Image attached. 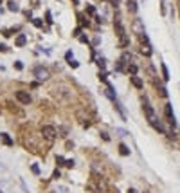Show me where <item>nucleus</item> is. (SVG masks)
<instances>
[{
	"label": "nucleus",
	"mask_w": 180,
	"mask_h": 193,
	"mask_svg": "<svg viewBox=\"0 0 180 193\" xmlns=\"http://www.w3.org/2000/svg\"><path fill=\"white\" fill-rule=\"evenodd\" d=\"M142 112H144V118L148 119V123L157 130V132H160V134H170V132L166 130V127H164V123H162L159 119V116L155 114V110H153V107H151V103L148 101L146 96H142Z\"/></svg>",
	"instance_id": "obj_1"
},
{
	"label": "nucleus",
	"mask_w": 180,
	"mask_h": 193,
	"mask_svg": "<svg viewBox=\"0 0 180 193\" xmlns=\"http://www.w3.org/2000/svg\"><path fill=\"white\" fill-rule=\"evenodd\" d=\"M114 29H115V34H117V38H119V47L121 49H126L128 45H130V38H128L126 29L123 25V20H121V15L119 13H115V18H114Z\"/></svg>",
	"instance_id": "obj_2"
},
{
	"label": "nucleus",
	"mask_w": 180,
	"mask_h": 193,
	"mask_svg": "<svg viewBox=\"0 0 180 193\" xmlns=\"http://www.w3.org/2000/svg\"><path fill=\"white\" fill-rule=\"evenodd\" d=\"M32 76H34L38 81H47V79L51 78V71H49L45 65H36V67L32 69Z\"/></svg>",
	"instance_id": "obj_3"
},
{
	"label": "nucleus",
	"mask_w": 180,
	"mask_h": 193,
	"mask_svg": "<svg viewBox=\"0 0 180 193\" xmlns=\"http://www.w3.org/2000/svg\"><path fill=\"white\" fill-rule=\"evenodd\" d=\"M40 132H42V137L45 141H49V143H52L56 139V135H58V130L54 128L52 125H43Z\"/></svg>",
	"instance_id": "obj_4"
},
{
	"label": "nucleus",
	"mask_w": 180,
	"mask_h": 193,
	"mask_svg": "<svg viewBox=\"0 0 180 193\" xmlns=\"http://www.w3.org/2000/svg\"><path fill=\"white\" fill-rule=\"evenodd\" d=\"M76 118H77V121L81 123V127H83V128H90V127H92V118L86 114L83 108L76 110Z\"/></svg>",
	"instance_id": "obj_5"
},
{
	"label": "nucleus",
	"mask_w": 180,
	"mask_h": 193,
	"mask_svg": "<svg viewBox=\"0 0 180 193\" xmlns=\"http://www.w3.org/2000/svg\"><path fill=\"white\" fill-rule=\"evenodd\" d=\"M15 99H16L20 105H31V101H32L31 94H29L27 90H16V92H15Z\"/></svg>",
	"instance_id": "obj_6"
},
{
	"label": "nucleus",
	"mask_w": 180,
	"mask_h": 193,
	"mask_svg": "<svg viewBox=\"0 0 180 193\" xmlns=\"http://www.w3.org/2000/svg\"><path fill=\"white\" fill-rule=\"evenodd\" d=\"M164 116L168 119V123L175 128V127H177V118H175V114H173V108H171L170 103H166V107H164Z\"/></svg>",
	"instance_id": "obj_7"
},
{
	"label": "nucleus",
	"mask_w": 180,
	"mask_h": 193,
	"mask_svg": "<svg viewBox=\"0 0 180 193\" xmlns=\"http://www.w3.org/2000/svg\"><path fill=\"white\" fill-rule=\"evenodd\" d=\"M0 143H2V144H6V146H13V144H15V139L11 137L9 134L2 132V134H0Z\"/></svg>",
	"instance_id": "obj_8"
},
{
	"label": "nucleus",
	"mask_w": 180,
	"mask_h": 193,
	"mask_svg": "<svg viewBox=\"0 0 180 193\" xmlns=\"http://www.w3.org/2000/svg\"><path fill=\"white\" fill-rule=\"evenodd\" d=\"M133 31L137 32V34H144V25H142L140 18H135L133 20Z\"/></svg>",
	"instance_id": "obj_9"
},
{
	"label": "nucleus",
	"mask_w": 180,
	"mask_h": 193,
	"mask_svg": "<svg viewBox=\"0 0 180 193\" xmlns=\"http://www.w3.org/2000/svg\"><path fill=\"white\" fill-rule=\"evenodd\" d=\"M130 81H132V85L135 87V88H139V90L144 87V81H142L139 76H130Z\"/></svg>",
	"instance_id": "obj_10"
},
{
	"label": "nucleus",
	"mask_w": 180,
	"mask_h": 193,
	"mask_svg": "<svg viewBox=\"0 0 180 193\" xmlns=\"http://www.w3.org/2000/svg\"><path fill=\"white\" fill-rule=\"evenodd\" d=\"M77 22L81 24V27H88L90 25V20H88V16L85 13H77Z\"/></svg>",
	"instance_id": "obj_11"
},
{
	"label": "nucleus",
	"mask_w": 180,
	"mask_h": 193,
	"mask_svg": "<svg viewBox=\"0 0 180 193\" xmlns=\"http://www.w3.org/2000/svg\"><path fill=\"white\" fill-rule=\"evenodd\" d=\"M15 45H16V47H23V45H27V36H25V34H18V36L15 38Z\"/></svg>",
	"instance_id": "obj_12"
},
{
	"label": "nucleus",
	"mask_w": 180,
	"mask_h": 193,
	"mask_svg": "<svg viewBox=\"0 0 180 193\" xmlns=\"http://www.w3.org/2000/svg\"><path fill=\"white\" fill-rule=\"evenodd\" d=\"M140 53L144 54L146 58H149V56H151V53H153V51H151V45H149V42H148V43H142V45H140Z\"/></svg>",
	"instance_id": "obj_13"
},
{
	"label": "nucleus",
	"mask_w": 180,
	"mask_h": 193,
	"mask_svg": "<svg viewBox=\"0 0 180 193\" xmlns=\"http://www.w3.org/2000/svg\"><path fill=\"white\" fill-rule=\"evenodd\" d=\"M160 72H162V79L164 81H170V71H168L166 63H160Z\"/></svg>",
	"instance_id": "obj_14"
},
{
	"label": "nucleus",
	"mask_w": 180,
	"mask_h": 193,
	"mask_svg": "<svg viewBox=\"0 0 180 193\" xmlns=\"http://www.w3.org/2000/svg\"><path fill=\"white\" fill-rule=\"evenodd\" d=\"M126 72H128V74H132V76H137V72H139V65H135V63H128Z\"/></svg>",
	"instance_id": "obj_15"
},
{
	"label": "nucleus",
	"mask_w": 180,
	"mask_h": 193,
	"mask_svg": "<svg viewBox=\"0 0 180 193\" xmlns=\"http://www.w3.org/2000/svg\"><path fill=\"white\" fill-rule=\"evenodd\" d=\"M7 9L13 11V13H18V11H20V6H18L15 0H9V2H7Z\"/></svg>",
	"instance_id": "obj_16"
},
{
	"label": "nucleus",
	"mask_w": 180,
	"mask_h": 193,
	"mask_svg": "<svg viewBox=\"0 0 180 193\" xmlns=\"http://www.w3.org/2000/svg\"><path fill=\"white\" fill-rule=\"evenodd\" d=\"M114 107H115V110L117 112H119V116H121V118L123 119H126V114H124V110H123V105H121V103H119V101H114Z\"/></svg>",
	"instance_id": "obj_17"
},
{
	"label": "nucleus",
	"mask_w": 180,
	"mask_h": 193,
	"mask_svg": "<svg viewBox=\"0 0 180 193\" xmlns=\"http://www.w3.org/2000/svg\"><path fill=\"white\" fill-rule=\"evenodd\" d=\"M126 6H128V11H130V13H137V2H135V0H128L126 2Z\"/></svg>",
	"instance_id": "obj_18"
},
{
	"label": "nucleus",
	"mask_w": 180,
	"mask_h": 193,
	"mask_svg": "<svg viewBox=\"0 0 180 193\" xmlns=\"http://www.w3.org/2000/svg\"><path fill=\"white\" fill-rule=\"evenodd\" d=\"M97 67H99V71H106V58L99 56L97 58Z\"/></svg>",
	"instance_id": "obj_19"
},
{
	"label": "nucleus",
	"mask_w": 180,
	"mask_h": 193,
	"mask_svg": "<svg viewBox=\"0 0 180 193\" xmlns=\"http://www.w3.org/2000/svg\"><path fill=\"white\" fill-rule=\"evenodd\" d=\"M119 153H121V155H124V157H128V155H130V148H128L126 144H123V143H121V144H119Z\"/></svg>",
	"instance_id": "obj_20"
},
{
	"label": "nucleus",
	"mask_w": 180,
	"mask_h": 193,
	"mask_svg": "<svg viewBox=\"0 0 180 193\" xmlns=\"http://www.w3.org/2000/svg\"><path fill=\"white\" fill-rule=\"evenodd\" d=\"M85 15H90V16H95L97 13H95V7L92 6V4H86V7H85Z\"/></svg>",
	"instance_id": "obj_21"
},
{
	"label": "nucleus",
	"mask_w": 180,
	"mask_h": 193,
	"mask_svg": "<svg viewBox=\"0 0 180 193\" xmlns=\"http://www.w3.org/2000/svg\"><path fill=\"white\" fill-rule=\"evenodd\" d=\"M32 25H34V27H38V29H43V20L42 18H32Z\"/></svg>",
	"instance_id": "obj_22"
},
{
	"label": "nucleus",
	"mask_w": 180,
	"mask_h": 193,
	"mask_svg": "<svg viewBox=\"0 0 180 193\" xmlns=\"http://www.w3.org/2000/svg\"><path fill=\"white\" fill-rule=\"evenodd\" d=\"M72 60H74V53H72V51H67V53H65V62L70 63Z\"/></svg>",
	"instance_id": "obj_23"
},
{
	"label": "nucleus",
	"mask_w": 180,
	"mask_h": 193,
	"mask_svg": "<svg viewBox=\"0 0 180 193\" xmlns=\"http://www.w3.org/2000/svg\"><path fill=\"white\" fill-rule=\"evenodd\" d=\"M65 161H67V159H65L63 155H56V164H58V166H65Z\"/></svg>",
	"instance_id": "obj_24"
},
{
	"label": "nucleus",
	"mask_w": 180,
	"mask_h": 193,
	"mask_svg": "<svg viewBox=\"0 0 180 193\" xmlns=\"http://www.w3.org/2000/svg\"><path fill=\"white\" fill-rule=\"evenodd\" d=\"M18 31V27H11V29H6V31H4V36H6V38H7V36H13V32H16Z\"/></svg>",
	"instance_id": "obj_25"
},
{
	"label": "nucleus",
	"mask_w": 180,
	"mask_h": 193,
	"mask_svg": "<svg viewBox=\"0 0 180 193\" xmlns=\"http://www.w3.org/2000/svg\"><path fill=\"white\" fill-rule=\"evenodd\" d=\"M60 134H61V137H67L69 128H67V127H60V128H58V135H60Z\"/></svg>",
	"instance_id": "obj_26"
},
{
	"label": "nucleus",
	"mask_w": 180,
	"mask_h": 193,
	"mask_svg": "<svg viewBox=\"0 0 180 193\" xmlns=\"http://www.w3.org/2000/svg\"><path fill=\"white\" fill-rule=\"evenodd\" d=\"M45 22H47V24H49V25H52V15H51V11H47V13H45Z\"/></svg>",
	"instance_id": "obj_27"
},
{
	"label": "nucleus",
	"mask_w": 180,
	"mask_h": 193,
	"mask_svg": "<svg viewBox=\"0 0 180 193\" xmlns=\"http://www.w3.org/2000/svg\"><path fill=\"white\" fill-rule=\"evenodd\" d=\"M81 34H83V29H81V25H79V27H76V29H74V32H72V36H76V38H79Z\"/></svg>",
	"instance_id": "obj_28"
},
{
	"label": "nucleus",
	"mask_w": 180,
	"mask_h": 193,
	"mask_svg": "<svg viewBox=\"0 0 180 193\" xmlns=\"http://www.w3.org/2000/svg\"><path fill=\"white\" fill-rule=\"evenodd\" d=\"M115 134H119L121 137H126V135H130L126 130H123V128H115Z\"/></svg>",
	"instance_id": "obj_29"
},
{
	"label": "nucleus",
	"mask_w": 180,
	"mask_h": 193,
	"mask_svg": "<svg viewBox=\"0 0 180 193\" xmlns=\"http://www.w3.org/2000/svg\"><path fill=\"white\" fill-rule=\"evenodd\" d=\"M60 177H61V172H60V170L56 168V170H54V172H52V181H58Z\"/></svg>",
	"instance_id": "obj_30"
},
{
	"label": "nucleus",
	"mask_w": 180,
	"mask_h": 193,
	"mask_svg": "<svg viewBox=\"0 0 180 193\" xmlns=\"http://www.w3.org/2000/svg\"><path fill=\"white\" fill-rule=\"evenodd\" d=\"M31 172L34 173V175H40V166H38V164H32V166H31Z\"/></svg>",
	"instance_id": "obj_31"
},
{
	"label": "nucleus",
	"mask_w": 180,
	"mask_h": 193,
	"mask_svg": "<svg viewBox=\"0 0 180 193\" xmlns=\"http://www.w3.org/2000/svg\"><path fill=\"white\" fill-rule=\"evenodd\" d=\"M77 40H79V42H81V43H86V45L90 43V40H88V36H85V34H81V36H79Z\"/></svg>",
	"instance_id": "obj_32"
},
{
	"label": "nucleus",
	"mask_w": 180,
	"mask_h": 193,
	"mask_svg": "<svg viewBox=\"0 0 180 193\" xmlns=\"http://www.w3.org/2000/svg\"><path fill=\"white\" fill-rule=\"evenodd\" d=\"M15 69H16V71H23V63H22L20 60H16V62H15Z\"/></svg>",
	"instance_id": "obj_33"
},
{
	"label": "nucleus",
	"mask_w": 180,
	"mask_h": 193,
	"mask_svg": "<svg viewBox=\"0 0 180 193\" xmlns=\"http://www.w3.org/2000/svg\"><path fill=\"white\" fill-rule=\"evenodd\" d=\"M99 135H101V139H103V141H106V143L110 141V135H108L106 132H99Z\"/></svg>",
	"instance_id": "obj_34"
},
{
	"label": "nucleus",
	"mask_w": 180,
	"mask_h": 193,
	"mask_svg": "<svg viewBox=\"0 0 180 193\" xmlns=\"http://www.w3.org/2000/svg\"><path fill=\"white\" fill-rule=\"evenodd\" d=\"M65 166L67 168H74V159H67L65 161Z\"/></svg>",
	"instance_id": "obj_35"
},
{
	"label": "nucleus",
	"mask_w": 180,
	"mask_h": 193,
	"mask_svg": "<svg viewBox=\"0 0 180 193\" xmlns=\"http://www.w3.org/2000/svg\"><path fill=\"white\" fill-rule=\"evenodd\" d=\"M94 20H95V24H105V18H103V16H99V15H95Z\"/></svg>",
	"instance_id": "obj_36"
},
{
	"label": "nucleus",
	"mask_w": 180,
	"mask_h": 193,
	"mask_svg": "<svg viewBox=\"0 0 180 193\" xmlns=\"http://www.w3.org/2000/svg\"><path fill=\"white\" fill-rule=\"evenodd\" d=\"M99 43H101V38H99V36H95V38H94V42H92V47L95 49V47H97Z\"/></svg>",
	"instance_id": "obj_37"
},
{
	"label": "nucleus",
	"mask_w": 180,
	"mask_h": 193,
	"mask_svg": "<svg viewBox=\"0 0 180 193\" xmlns=\"http://www.w3.org/2000/svg\"><path fill=\"white\" fill-rule=\"evenodd\" d=\"M69 67H72V69H77V67H79V62H77V60H72V62L69 63Z\"/></svg>",
	"instance_id": "obj_38"
},
{
	"label": "nucleus",
	"mask_w": 180,
	"mask_h": 193,
	"mask_svg": "<svg viewBox=\"0 0 180 193\" xmlns=\"http://www.w3.org/2000/svg\"><path fill=\"white\" fill-rule=\"evenodd\" d=\"M110 2V6H114V7H117L119 4H121V0H108Z\"/></svg>",
	"instance_id": "obj_39"
},
{
	"label": "nucleus",
	"mask_w": 180,
	"mask_h": 193,
	"mask_svg": "<svg viewBox=\"0 0 180 193\" xmlns=\"http://www.w3.org/2000/svg\"><path fill=\"white\" fill-rule=\"evenodd\" d=\"M65 146H67V148L70 150V148H74V143H70V141H67V143H65Z\"/></svg>",
	"instance_id": "obj_40"
},
{
	"label": "nucleus",
	"mask_w": 180,
	"mask_h": 193,
	"mask_svg": "<svg viewBox=\"0 0 180 193\" xmlns=\"http://www.w3.org/2000/svg\"><path fill=\"white\" fill-rule=\"evenodd\" d=\"M6 51H7V47L4 43H0V53H6Z\"/></svg>",
	"instance_id": "obj_41"
},
{
	"label": "nucleus",
	"mask_w": 180,
	"mask_h": 193,
	"mask_svg": "<svg viewBox=\"0 0 180 193\" xmlns=\"http://www.w3.org/2000/svg\"><path fill=\"white\" fill-rule=\"evenodd\" d=\"M58 190H60V191H61V193H67V191H69V190H67V188H65V186H60V188H58Z\"/></svg>",
	"instance_id": "obj_42"
},
{
	"label": "nucleus",
	"mask_w": 180,
	"mask_h": 193,
	"mask_svg": "<svg viewBox=\"0 0 180 193\" xmlns=\"http://www.w3.org/2000/svg\"><path fill=\"white\" fill-rule=\"evenodd\" d=\"M128 193H137V191H135L133 188H128Z\"/></svg>",
	"instance_id": "obj_43"
},
{
	"label": "nucleus",
	"mask_w": 180,
	"mask_h": 193,
	"mask_svg": "<svg viewBox=\"0 0 180 193\" xmlns=\"http://www.w3.org/2000/svg\"><path fill=\"white\" fill-rule=\"evenodd\" d=\"M72 2H74V4H79V0H72Z\"/></svg>",
	"instance_id": "obj_44"
},
{
	"label": "nucleus",
	"mask_w": 180,
	"mask_h": 193,
	"mask_svg": "<svg viewBox=\"0 0 180 193\" xmlns=\"http://www.w3.org/2000/svg\"><path fill=\"white\" fill-rule=\"evenodd\" d=\"M142 193H149V191H142Z\"/></svg>",
	"instance_id": "obj_45"
},
{
	"label": "nucleus",
	"mask_w": 180,
	"mask_h": 193,
	"mask_svg": "<svg viewBox=\"0 0 180 193\" xmlns=\"http://www.w3.org/2000/svg\"><path fill=\"white\" fill-rule=\"evenodd\" d=\"M0 193H4V191H2V190H0Z\"/></svg>",
	"instance_id": "obj_46"
},
{
	"label": "nucleus",
	"mask_w": 180,
	"mask_h": 193,
	"mask_svg": "<svg viewBox=\"0 0 180 193\" xmlns=\"http://www.w3.org/2000/svg\"><path fill=\"white\" fill-rule=\"evenodd\" d=\"M51 193H56V191H51Z\"/></svg>",
	"instance_id": "obj_47"
}]
</instances>
